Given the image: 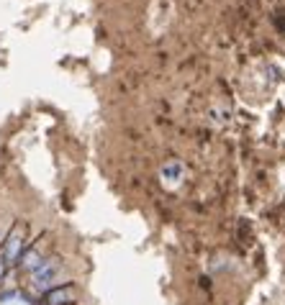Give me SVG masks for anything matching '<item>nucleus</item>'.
Listing matches in <instances>:
<instances>
[{"label":"nucleus","mask_w":285,"mask_h":305,"mask_svg":"<svg viewBox=\"0 0 285 305\" xmlns=\"http://www.w3.org/2000/svg\"><path fill=\"white\" fill-rule=\"evenodd\" d=\"M59 274H62V259L57 256H47L39 264V269L31 272V287L39 290V292H49L52 287L59 285Z\"/></svg>","instance_id":"nucleus-1"},{"label":"nucleus","mask_w":285,"mask_h":305,"mask_svg":"<svg viewBox=\"0 0 285 305\" xmlns=\"http://www.w3.org/2000/svg\"><path fill=\"white\" fill-rule=\"evenodd\" d=\"M41 305H70L77 302V285L75 282H64V287L57 285L49 292H44V300H39Z\"/></svg>","instance_id":"nucleus-2"},{"label":"nucleus","mask_w":285,"mask_h":305,"mask_svg":"<svg viewBox=\"0 0 285 305\" xmlns=\"http://www.w3.org/2000/svg\"><path fill=\"white\" fill-rule=\"evenodd\" d=\"M8 259V264H16L18 267V259H21V251H24V228H16L8 238H6V244L0 246Z\"/></svg>","instance_id":"nucleus-3"},{"label":"nucleus","mask_w":285,"mask_h":305,"mask_svg":"<svg viewBox=\"0 0 285 305\" xmlns=\"http://www.w3.org/2000/svg\"><path fill=\"white\" fill-rule=\"evenodd\" d=\"M6 272H8V259H6V254H3V249H0V282H3V277H6Z\"/></svg>","instance_id":"nucleus-4"},{"label":"nucleus","mask_w":285,"mask_h":305,"mask_svg":"<svg viewBox=\"0 0 285 305\" xmlns=\"http://www.w3.org/2000/svg\"><path fill=\"white\" fill-rule=\"evenodd\" d=\"M11 297H16V290H3L0 292V300H11Z\"/></svg>","instance_id":"nucleus-5"}]
</instances>
